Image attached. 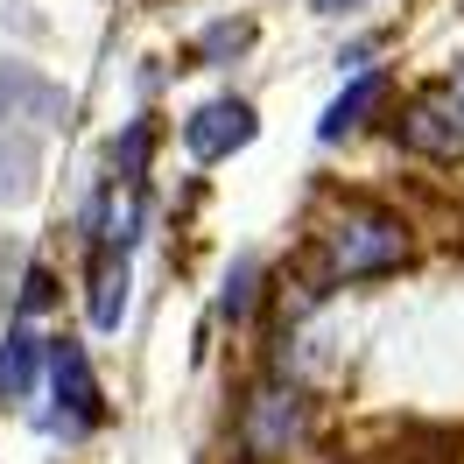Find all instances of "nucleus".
Masks as SVG:
<instances>
[{"mask_svg":"<svg viewBox=\"0 0 464 464\" xmlns=\"http://www.w3.org/2000/svg\"><path fill=\"white\" fill-rule=\"evenodd\" d=\"M401 261H408V232L387 211H345L338 226L324 232V267L338 282H366V275H387Z\"/></svg>","mask_w":464,"mask_h":464,"instance_id":"obj_1","label":"nucleus"},{"mask_svg":"<svg viewBox=\"0 0 464 464\" xmlns=\"http://www.w3.org/2000/svg\"><path fill=\"white\" fill-rule=\"evenodd\" d=\"M50 380H57V401H63V430L78 436L92 422H106V401H99V380H92V359L78 338H57L50 345Z\"/></svg>","mask_w":464,"mask_h":464,"instance_id":"obj_2","label":"nucleus"},{"mask_svg":"<svg viewBox=\"0 0 464 464\" xmlns=\"http://www.w3.org/2000/svg\"><path fill=\"white\" fill-rule=\"evenodd\" d=\"M254 141V106L246 99H211V106H198V113L183 120V148L198 155V162H218V155H232V148Z\"/></svg>","mask_w":464,"mask_h":464,"instance_id":"obj_3","label":"nucleus"},{"mask_svg":"<svg viewBox=\"0 0 464 464\" xmlns=\"http://www.w3.org/2000/svg\"><path fill=\"white\" fill-rule=\"evenodd\" d=\"M295 436H303V394L295 387H261L246 401V450L275 458V450H289Z\"/></svg>","mask_w":464,"mask_h":464,"instance_id":"obj_4","label":"nucleus"},{"mask_svg":"<svg viewBox=\"0 0 464 464\" xmlns=\"http://www.w3.org/2000/svg\"><path fill=\"white\" fill-rule=\"evenodd\" d=\"M63 113V92L43 78V71H29V63H0V134L7 127H50V120Z\"/></svg>","mask_w":464,"mask_h":464,"instance_id":"obj_5","label":"nucleus"},{"mask_svg":"<svg viewBox=\"0 0 464 464\" xmlns=\"http://www.w3.org/2000/svg\"><path fill=\"white\" fill-rule=\"evenodd\" d=\"M380 106H387V78H380V71H366V78H352V85L338 92L331 106H324L317 134H324V141H345V134H359V127H366Z\"/></svg>","mask_w":464,"mask_h":464,"instance_id":"obj_6","label":"nucleus"},{"mask_svg":"<svg viewBox=\"0 0 464 464\" xmlns=\"http://www.w3.org/2000/svg\"><path fill=\"white\" fill-rule=\"evenodd\" d=\"M401 141L415 148V155H458L464 148V120L443 113V106H415V113L401 120Z\"/></svg>","mask_w":464,"mask_h":464,"instance_id":"obj_7","label":"nucleus"},{"mask_svg":"<svg viewBox=\"0 0 464 464\" xmlns=\"http://www.w3.org/2000/svg\"><path fill=\"white\" fill-rule=\"evenodd\" d=\"M120 317H127V254H99L92 261V324L120 331Z\"/></svg>","mask_w":464,"mask_h":464,"instance_id":"obj_8","label":"nucleus"},{"mask_svg":"<svg viewBox=\"0 0 464 464\" xmlns=\"http://www.w3.org/2000/svg\"><path fill=\"white\" fill-rule=\"evenodd\" d=\"M35 198V148L22 134H0V204Z\"/></svg>","mask_w":464,"mask_h":464,"instance_id":"obj_9","label":"nucleus"},{"mask_svg":"<svg viewBox=\"0 0 464 464\" xmlns=\"http://www.w3.org/2000/svg\"><path fill=\"white\" fill-rule=\"evenodd\" d=\"M29 387H35V338L7 331V345H0V401H22Z\"/></svg>","mask_w":464,"mask_h":464,"instance_id":"obj_10","label":"nucleus"},{"mask_svg":"<svg viewBox=\"0 0 464 464\" xmlns=\"http://www.w3.org/2000/svg\"><path fill=\"white\" fill-rule=\"evenodd\" d=\"M148 148H155V127H148V120H134V127H127V141H113V169L127 176V183H141Z\"/></svg>","mask_w":464,"mask_h":464,"instance_id":"obj_11","label":"nucleus"},{"mask_svg":"<svg viewBox=\"0 0 464 464\" xmlns=\"http://www.w3.org/2000/svg\"><path fill=\"white\" fill-rule=\"evenodd\" d=\"M254 282H261V261L246 254V261L232 267V282H226V295H218V317H246V303H254Z\"/></svg>","mask_w":464,"mask_h":464,"instance_id":"obj_12","label":"nucleus"},{"mask_svg":"<svg viewBox=\"0 0 464 464\" xmlns=\"http://www.w3.org/2000/svg\"><path fill=\"white\" fill-rule=\"evenodd\" d=\"M57 303V282H50V267H29V289H22V310H50Z\"/></svg>","mask_w":464,"mask_h":464,"instance_id":"obj_13","label":"nucleus"},{"mask_svg":"<svg viewBox=\"0 0 464 464\" xmlns=\"http://www.w3.org/2000/svg\"><path fill=\"white\" fill-rule=\"evenodd\" d=\"M450 113L464 120V71H458V85H450Z\"/></svg>","mask_w":464,"mask_h":464,"instance_id":"obj_14","label":"nucleus"},{"mask_svg":"<svg viewBox=\"0 0 464 464\" xmlns=\"http://www.w3.org/2000/svg\"><path fill=\"white\" fill-rule=\"evenodd\" d=\"M310 7H324V14H338V7H352V0H310Z\"/></svg>","mask_w":464,"mask_h":464,"instance_id":"obj_15","label":"nucleus"}]
</instances>
